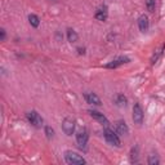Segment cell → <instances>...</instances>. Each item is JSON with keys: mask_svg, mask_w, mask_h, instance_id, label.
Returning <instances> with one entry per match:
<instances>
[{"mask_svg": "<svg viewBox=\"0 0 165 165\" xmlns=\"http://www.w3.org/2000/svg\"><path fill=\"white\" fill-rule=\"evenodd\" d=\"M65 160H66L67 164H71V165H82V164H85V160L82 159L79 154L72 152V151H66L65 152Z\"/></svg>", "mask_w": 165, "mask_h": 165, "instance_id": "obj_1", "label": "cell"}, {"mask_svg": "<svg viewBox=\"0 0 165 165\" xmlns=\"http://www.w3.org/2000/svg\"><path fill=\"white\" fill-rule=\"evenodd\" d=\"M103 134H105L106 141H107L110 144H112V146H116V147H120V139H119L118 134H116L114 130L106 128L105 132H103Z\"/></svg>", "mask_w": 165, "mask_h": 165, "instance_id": "obj_2", "label": "cell"}, {"mask_svg": "<svg viewBox=\"0 0 165 165\" xmlns=\"http://www.w3.org/2000/svg\"><path fill=\"white\" fill-rule=\"evenodd\" d=\"M27 120L30 121V124H32L34 127H36V128H40L41 125H43V119H41V116L39 115L36 111H30V112H27Z\"/></svg>", "mask_w": 165, "mask_h": 165, "instance_id": "obj_3", "label": "cell"}, {"mask_svg": "<svg viewBox=\"0 0 165 165\" xmlns=\"http://www.w3.org/2000/svg\"><path fill=\"white\" fill-rule=\"evenodd\" d=\"M88 138H89V135H88V130L86 129H81V130L77 132L76 142H77V144H79L80 148H84L86 146V143H88Z\"/></svg>", "mask_w": 165, "mask_h": 165, "instance_id": "obj_4", "label": "cell"}, {"mask_svg": "<svg viewBox=\"0 0 165 165\" xmlns=\"http://www.w3.org/2000/svg\"><path fill=\"white\" fill-rule=\"evenodd\" d=\"M133 121L138 125L143 123V110L139 103H135L133 106Z\"/></svg>", "mask_w": 165, "mask_h": 165, "instance_id": "obj_5", "label": "cell"}, {"mask_svg": "<svg viewBox=\"0 0 165 165\" xmlns=\"http://www.w3.org/2000/svg\"><path fill=\"white\" fill-rule=\"evenodd\" d=\"M62 130L65 132V134L72 135V133H74V130H75V121L70 118H66L62 121Z\"/></svg>", "mask_w": 165, "mask_h": 165, "instance_id": "obj_6", "label": "cell"}, {"mask_svg": "<svg viewBox=\"0 0 165 165\" xmlns=\"http://www.w3.org/2000/svg\"><path fill=\"white\" fill-rule=\"evenodd\" d=\"M127 62H129V58L128 57H119V58H116V60L111 61L110 63H107L105 67H106V69H116V67L127 63Z\"/></svg>", "mask_w": 165, "mask_h": 165, "instance_id": "obj_7", "label": "cell"}, {"mask_svg": "<svg viewBox=\"0 0 165 165\" xmlns=\"http://www.w3.org/2000/svg\"><path fill=\"white\" fill-rule=\"evenodd\" d=\"M89 114H90V116L93 119H95L97 121H99L101 124H103V125H108L110 123H108V120H107V118L103 115V114H101V112H98V111H94V110H89Z\"/></svg>", "mask_w": 165, "mask_h": 165, "instance_id": "obj_8", "label": "cell"}, {"mask_svg": "<svg viewBox=\"0 0 165 165\" xmlns=\"http://www.w3.org/2000/svg\"><path fill=\"white\" fill-rule=\"evenodd\" d=\"M84 98H85V101L88 102V103H90V105H95V106H101V105H102L99 97L97 95V94H94V93H85V94H84Z\"/></svg>", "mask_w": 165, "mask_h": 165, "instance_id": "obj_9", "label": "cell"}, {"mask_svg": "<svg viewBox=\"0 0 165 165\" xmlns=\"http://www.w3.org/2000/svg\"><path fill=\"white\" fill-rule=\"evenodd\" d=\"M138 26H139V30L142 32H146L148 30V26H150V22H148V17L147 16H141L138 18Z\"/></svg>", "mask_w": 165, "mask_h": 165, "instance_id": "obj_10", "label": "cell"}, {"mask_svg": "<svg viewBox=\"0 0 165 165\" xmlns=\"http://www.w3.org/2000/svg\"><path fill=\"white\" fill-rule=\"evenodd\" d=\"M116 130H118V133L121 134V135H127L129 133L128 125L125 124V121H123V120L116 121Z\"/></svg>", "mask_w": 165, "mask_h": 165, "instance_id": "obj_11", "label": "cell"}, {"mask_svg": "<svg viewBox=\"0 0 165 165\" xmlns=\"http://www.w3.org/2000/svg\"><path fill=\"white\" fill-rule=\"evenodd\" d=\"M95 18L98 19V21H106V19H107V8L106 7L99 8L98 11L95 12Z\"/></svg>", "mask_w": 165, "mask_h": 165, "instance_id": "obj_12", "label": "cell"}, {"mask_svg": "<svg viewBox=\"0 0 165 165\" xmlns=\"http://www.w3.org/2000/svg\"><path fill=\"white\" fill-rule=\"evenodd\" d=\"M115 103L119 107H124V106H127L128 99H127V97H124V94H118L115 97Z\"/></svg>", "mask_w": 165, "mask_h": 165, "instance_id": "obj_13", "label": "cell"}, {"mask_svg": "<svg viewBox=\"0 0 165 165\" xmlns=\"http://www.w3.org/2000/svg\"><path fill=\"white\" fill-rule=\"evenodd\" d=\"M67 39H69L70 43H75L77 40V34L72 30V28H69V30H67Z\"/></svg>", "mask_w": 165, "mask_h": 165, "instance_id": "obj_14", "label": "cell"}, {"mask_svg": "<svg viewBox=\"0 0 165 165\" xmlns=\"http://www.w3.org/2000/svg\"><path fill=\"white\" fill-rule=\"evenodd\" d=\"M28 21H30V25L34 27H37L39 23H40V19H39V17L35 16V14H30V16H28Z\"/></svg>", "mask_w": 165, "mask_h": 165, "instance_id": "obj_15", "label": "cell"}, {"mask_svg": "<svg viewBox=\"0 0 165 165\" xmlns=\"http://www.w3.org/2000/svg\"><path fill=\"white\" fill-rule=\"evenodd\" d=\"M164 48H165V45H161V47H160V49H157V50H156V53H155V54L152 56V60H151V62H152V63H155V62H156V61L159 60V57L163 54V50H164Z\"/></svg>", "mask_w": 165, "mask_h": 165, "instance_id": "obj_16", "label": "cell"}, {"mask_svg": "<svg viewBox=\"0 0 165 165\" xmlns=\"http://www.w3.org/2000/svg\"><path fill=\"white\" fill-rule=\"evenodd\" d=\"M160 161H159V159L157 156H155V155H150V157H148V164L150 165H157Z\"/></svg>", "mask_w": 165, "mask_h": 165, "instance_id": "obj_17", "label": "cell"}, {"mask_svg": "<svg viewBox=\"0 0 165 165\" xmlns=\"http://www.w3.org/2000/svg\"><path fill=\"white\" fill-rule=\"evenodd\" d=\"M137 157H138V147H135V148L132 150V156H130V160H132V163L137 161V160H138Z\"/></svg>", "mask_w": 165, "mask_h": 165, "instance_id": "obj_18", "label": "cell"}, {"mask_svg": "<svg viewBox=\"0 0 165 165\" xmlns=\"http://www.w3.org/2000/svg\"><path fill=\"white\" fill-rule=\"evenodd\" d=\"M146 5H147V9L150 12H154L155 11V0H147Z\"/></svg>", "mask_w": 165, "mask_h": 165, "instance_id": "obj_19", "label": "cell"}, {"mask_svg": "<svg viewBox=\"0 0 165 165\" xmlns=\"http://www.w3.org/2000/svg\"><path fill=\"white\" fill-rule=\"evenodd\" d=\"M45 134H47L48 138H52L53 134H54V130H53L50 127H48V125H47V127H45Z\"/></svg>", "mask_w": 165, "mask_h": 165, "instance_id": "obj_20", "label": "cell"}, {"mask_svg": "<svg viewBox=\"0 0 165 165\" xmlns=\"http://www.w3.org/2000/svg\"><path fill=\"white\" fill-rule=\"evenodd\" d=\"M0 34H2V41H4L5 40V30L2 28V30H0Z\"/></svg>", "mask_w": 165, "mask_h": 165, "instance_id": "obj_21", "label": "cell"}]
</instances>
